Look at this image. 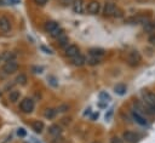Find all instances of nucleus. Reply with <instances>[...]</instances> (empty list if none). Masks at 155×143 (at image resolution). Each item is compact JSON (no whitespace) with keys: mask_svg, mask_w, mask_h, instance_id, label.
Instances as JSON below:
<instances>
[{"mask_svg":"<svg viewBox=\"0 0 155 143\" xmlns=\"http://www.w3.org/2000/svg\"><path fill=\"white\" fill-rule=\"evenodd\" d=\"M19 109L25 114L31 113L34 110V101L31 98H23L19 103Z\"/></svg>","mask_w":155,"mask_h":143,"instance_id":"f257e3e1","label":"nucleus"},{"mask_svg":"<svg viewBox=\"0 0 155 143\" xmlns=\"http://www.w3.org/2000/svg\"><path fill=\"white\" fill-rule=\"evenodd\" d=\"M140 61H142V56H140V53H139L137 50H133V51L128 52L127 62H128V64H130L131 67L138 65V64L140 63Z\"/></svg>","mask_w":155,"mask_h":143,"instance_id":"f03ea898","label":"nucleus"},{"mask_svg":"<svg viewBox=\"0 0 155 143\" xmlns=\"http://www.w3.org/2000/svg\"><path fill=\"white\" fill-rule=\"evenodd\" d=\"M18 69V63L15 59H7L6 63L2 65V72L5 74H13Z\"/></svg>","mask_w":155,"mask_h":143,"instance_id":"7ed1b4c3","label":"nucleus"},{"mask_svg":"<svg viewBox=\"0 0 155 143\" xmlns=\"http://www.w3.org/2000/svg\"><path fill=\"white\" fill-rule=\"evenodd\" d=\"M143 98L147 103V105L155 113V93L153 92H143Z\"/></svg>","mask_w":155,"mask_h":143,"instance_id":"20e7f679","label":"nucleus"},{"mask_svg":"<svg viewBox=\"0 0 155 143\" xmlns=\"http://www.w3.org/2000/svg\"><path fill=\"white\" fill-rule=\"evenodd\" d=\"M117 12H119V10H117V7L115 6V4H113V2H107V4L104 5V8H103L104 16H108V17H110V16H116Z\"/></svg>","mask_w":155,"mask_h":143,"instance_id":"39448f33","label":"nucleus"},{"mask_svg":"<svg viewBox=\"0 0 155 143\" xmlns=\"http://www.w3.org/2000/svg\"><path fill=\"white\" fill-rule=\"evenodd\" d=\"M101 10V4L96 0H92L88 2V5L86 6V11L90 13V15H97Z\"/></svg>","mask_w":155,"mask_h":143,"instance_id":"423d86ee","label":"nucleus"},{"mask_svg":"<svg viewBox=\"0 0 155 143\" xmlns=\"http://www.w3.org/2000/svg\"><path fill=\"white\" fill-rule=\"evenodd\" d=\"M122 138H124V141H126L127 143H137L138 139H139L138 135L134 133V132H132V131H126V132H124Z\"/></svg>","mask_w":155,"mask_h":143,"instance_id":"0eeeda50","label":"nucleus"},{"mask_svg":"<svg viewBox=\"0 0 155 143\" xmlns=\"http://www.w3.org/2000/svg\"><path fill=\"white\" fill-rule=\"evenodd\" d=\"M86 8V5H85V0H74L73 2V11L75 13H84Z\"/></svg>","mask_w":155,"mask_h":143,"instance_id":"6e6552de","label":"nucleus"},{"mask_svg":"<svg viewBox=\"0 0 155 143\" xmlns=\"http://www.w3.org/2000/svg\"><path fill=\"white\" fill-rule=\"evenodd\" d=\"M0 30L4 32V33H7V32L11 30V22L5 16H1L0 17Z\"/></svg>","mask_w":155,"mask_h":143,"instance_id":"1a4fd4ad","label":"nucleus"},{"mask_svg":"<svg viewBox=\"0 0 155 143\" xmlns=\"http://www.w3.org/2000/svg\"><path fill=\"white\" fill-rule=\"evenodd\" d=\"M79 47L76 46V45H68L67 47H65V56H68V57H70V58H73V57H75L76 55H79Z\"/></svg>","mask_w":155,"mask_h":143,"instance_id":"9d476101","label":"nucleus"},{"mask_svg":"<svg viewBox=\"0 0 155 143\" xmlns=\"http://www.w3.org/2000/svg\"><path fill=\"white\" fill-rule=\"evenodd\" d=\"M71 62H73V64L74 65H76V67H81V65H84L85 63H86V58L82 56V55H76L75 57H73L71 58Z\"/></svg>","mask_w":155,"mask_h":143,"instance_id":"9b49d317","label":"nucleus"},{"mask_svg":"<svg viewBox=\"0 0 155 143\" xmlns=\"http://www.w3.org/2000/svg\"><path fill=\"white\" fill-rule=\"evenodd\" d=\"M57 28H59V24L54 21H47L45 23V30L48 32V33H52L53 30H56Z\"/></svg>","mask_w":155,"mask_h":143,"instance_id":"f8f14e48","label":"nucleus"},{"mask_svg":"<svg viewBox=\"0 0 155 143\" xmlns=\"http://www.w3.org/2000/svg\"><path fill=\"white\" fill-rule=\"evenodd\" d=\"M31 128L36 132V133H41L42 130H44V122L40 121V120H34L31 122Z\"/></svg>","mask_w":155,"mask_h":143,"instance_id":"ddd939ff","label":"nucleus"},{"mask_svg":"<svg viewBox=\"0 0 155 143\" xmlns=\"http://www.w3.org/2000/svg\"><path fill=\"white\" fill-rule=\"evenodd\" d=\"M48 133L51 136H53V137H57V136H59L62 133V128L58 125H51L48 127Z\"/></svg>","mask_w":155,"mask_h":143,"instance_id":"4468645a","label":"nucleus"},{"mask_svg":"<svg viewBox=\"0 0 155 143\" xmlns=\"http://www.w3.org/2000/svg\"><path fill=\"white\" fill-rule=\"evenodd\" d=\"M90 55L92 57H97V58H102L105 55V51L103 48H91L90 50Z\"/></svg>","mask_w":155,"mask_h":143,"instance_id":"2eb2a0df","label":"nucleus"},{"mask_svg":"<svg viewBox=\"0 0 155 143\" xmlns=\"http://www.w3.org/2000/svg\"><path fill=\"white\" fill-rule=\"evenodd\" d=\"M19 97H21V93H19V91H17V90H12V91L10 92V95H8V99H10L12 103H16V102L19 99Z\"/></svg>","mask_w":155,"mask_h":143,"instance_id":"dca6fc26","label":"nucleus"},{"mask_svg":"<svg viewBox=\"0 0 155 143\" xmlns=\"http://www.w3.org/2000/svg\"><path fill=\"white\" fill-rule=\"evenodd\" d=\"M132 116H133V119L139 124V125H147V120L139 114V113H137V111H133L132 113Z\"/></svg>","mask_w":155,"mask_h":143,"instance_id":"f3484780","label":"nucleus"},{"mask_svg":"<svg viewBox=\"0 0 155 143\" xmlns=\"http://www.w3.org/2000/svg\"><path fill=\"white\" fill-rule=\"evenodd\" d=\"M114 91H115V93L122 96V95L126 93V85H124V84H117V85H115Z\"/></svg>","mask_w":155,"mask_h":143,"instance_id":"a211bd4d","label":"nucleus"},{"mask_svg":"<svg viewBox=\"0 0 155 143\" xmlns=\"http://www.w3.org/2000/svg\"><path fill=\"white\" fill-rule=\"evenodd\" d=\"M56 114H57V110H56V109L47 108V109L45 110V113H44V116H45L46 119H53V118L56 116Z\"/></svg>","mask_w":155,"mask_h":143,"instance_id":"6ab92c4d","label":"nucleus"},{"mask_svg":"<svg viewBox=\"0 0 155 143\" xmlns=\"http://www.w3.org/2000/svg\"><path fill=\"white\" fill-rule=\"evenodd\" d=\"M51 34V36H53V38H56V39H58V38H61L62 35H64V30L59 27V28H57L56 30H53L52 33H50Z\"/></svg>","mask_w":155,"mask_h":143,"instance_id":"aec40b11","label":"nucleus"},{"mask_svg":"<svg viewBox=\"0 0 155 143\" xmlns=\"http://www.w3.org/2000/svg\"><path fill=\"white\" fill-rule=\"evenodd\" d=\"M16 84H18V85H25L27 84V76L24 74H19L16 78Z\"/></svg>","mask_w":155,"mask_h":143,"instance_id":"412c9836","label":"nucleus"},{"mask_svg":"<svg viewBox=\"0 0 155 143\" xmlns=\"http://www.w3.org/2000/svg\"><path fill=\"white\" fill-rule=\"evenodd\" d=\"M58 42H59V45L61 46H68V36H65V34L64 35H62L61 38H58Z\"/></svg>","mask_w":155,"mask_h":143,"instance_id":"4be33fe9","label":"nucleus"},{"mask_svg":"<svg viewBox=\"0 0 155 143\" xmlns=\"http://www.w3.org/2000/svg\"><path fill=\"white\" fill-rule=\"evenodd\" d=\"M86 62H87L90 65H96V64H98V63L101 62V58H97V57H92V56H91V58L87 59Z\"/></svg>","mask_w":155,"mask_h":143,"instance_id":"5701e85b","label":"nucleus"},{"mask_svg":"<svg viewBox=\"0 0 155 143\" xmlns=\"http://www.w3.org/2000/svg\"><path fill=\"white\" fill-rule=\"evenodd\" d=\"M18 2L19 0H0V5H16Z\"/></svg>","mask_w":155,"mask_h":143,"instance_id":"b1692460","label":"nucleus"},{"mask_svg":"<svg viewBox=\"0 0 155 143\" xmlns=\"http://www.w3.org/2000/svg\"><path fill=\"white\" fill-rule=\"evenodd\" d=\"M110 143H124V139L119 138L117 136H114V137H111V139H110Z\"/></svg>","mask_w":155,"mask_h":143,"instance_id":"393cba45","label":"nucleus"},{"mask_svg":"<svg viewBox=\"0 0 155 143\" xmlns=\"http://www.w3.org/2000/svg\"><path fill=\"white\" fill-rule=\"evenodd\" d=\"M69 109V105H67V104H63V105H61V107H58V109H57V111H61V113H63V111H67Z\"/></svg>","mask_w":155,"mask_h":143,"instance_id":"a878e982","label":"nucleus"},{"mask_svg":"<svg viewBox=\"0 0 155 143\" xmlns=\"http://www.w3.org/2000/svg\"><path fill=\"white\" fill-rule=\"evenodd\" d=\"M99 98H101V99H105V101H107V99H109L110 97H109V95H108V93H105V92H101V93H99Z\"/></svg>","mask_w":155,"mask_h":143,"instance_id":"bb28decb","label":"nucleus"},{"mask_svg":"<svg viewBox=\"0 0 155 143\" xmlns=\"http://www.w3.org/2000/svg\"><path fill=\"white\" fill-rule=\"evenodd\" d=\"M34 1H35V4L39 5V6H44V5L47 2V0H34Z\"/></svg>","mask_w":155,"mask_h":143,"instance_id":"cd10ccee","label":"nucleus"},{"mask_svg":"<svg viewBox=\"0 0 155 143\" xmlns=\"http://www.w3.org/2000/svg\"><path fill=\"white\" fill-rule=\"evenodd\" d=\"M17 133H18V136H21V137H24L25 136V131H24V128H18V131H17Z\"/></svg>","mask_w":155,"mask_h":143,"instance_id":"c85d7f7f","label":"nucleus"},{"mask_svg":"<svg viewBox=\"0 0 155 143\" xmlns=\"http://www.w3.org/2000/svg\"><path fill=\"white\" fill-rule=\"evenodd\" d=\"M148 40H149V42H150L151 45H155V34H153V35H150Z\"/></svg>","mask_w":155,"mask_h":143,"instance_id":"c756f323","label":"nucleus"},{"mask_svg":"<svg viewBox=\"0 0 155 143\" xmlns=\"http://www.w3.org/2000/svg\"><path fill=\"white\" fill-rule=\"evenodd\" d=\"M73 2H74V0H62V4L63 5H70Z\"/></svg>","mask_w":155,"mask_h":143,"instance_id":"7c9ffc66","label":"nucleus"},{"mask_svg":"<svg viewBox=\"0 0 155 143\" xmlns=\"http://www.w3.org/2000/svg\"><path fill=\"white\" fill-rule=\"evenodd\" d=\"M34 142H35V143H40V142H38V141H36V139H34Z\"/></svg>","mask_w":155,"mask_h":143,"instance_id":"2f4dec72","label":"nucleus"},{"mask_svg":"<svg viewBox=\"0 0 155 143\" xmlns=\"http://www.w3.org/2000/svg\"><path fill=\"white\" fill-rule=\"evenodd\" d=\"M93 143H101V142H93Z\"/></svg>","mask_w":155,"mask_h":143,"instance_id":"473e14b6","label":"nucleus"},{"mask_svg":"<svg viewBox=\"0 0 155 143\" xmlns=\"http://www.w3.org/2000/svg\"><path fill=\"white\" fill-rule=\"evenodd\" d=\"M0 61H1V56H0Z\"/></svg>","mask_w":155,"mask_h":143,"instance_id":"72a5a7b5","label":"nucleus"},{"mask_svg":"<svg viewBox=\"0 0 155 143\" xmlns=\"http://www.w3.org/2000/svg\"><path fill=\"white\" fill-rule=\"evenodd\" d=\"M0 96H1V91H0Z\"/></svg>","mask_w":155,"mask_h":143,"instance_id":"f704fd0d","label":"nucleus"}]
</instances>
